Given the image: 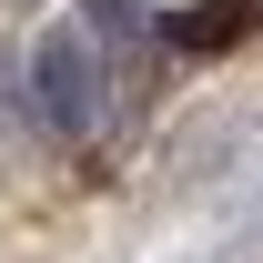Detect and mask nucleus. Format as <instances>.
<instances>
[{"mask_svg":"<svg viewBox=\"0 0 263 263\" xmlns=\"http://www.w3.org/2000/svg\"><path fill=\"white\" fill-rule=\"evenodd\" d=\"M91 21H101V41H132L142 31V0H91Z\"/></svg>","mask_w":263,"mask_h":263,"instance_id":"obj_2","label":"nucleus"},{"mask_svg":"<svg viewBox=\"0 0 263 263\" xmlns=\"http://www.w3.org/2000/svg\"><path fill=\"white\" fill-rule=\"evenodd\" d=\"M31 101H41V122L61 132V142L101 132V111H111V81H101V41H91V31H51V41L31 51Z\"/></svg>","mask_w":263,"mask_h":263,"instance_id":"obj_1","label":"nucleus"}]
</instances>
